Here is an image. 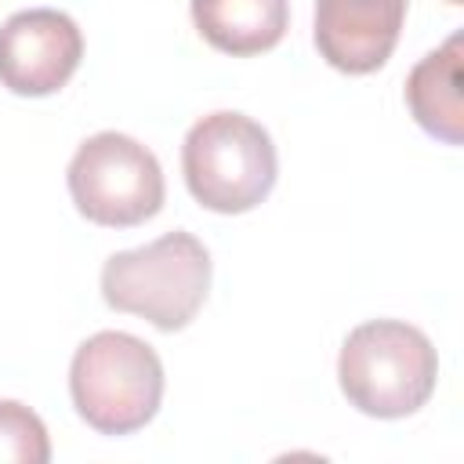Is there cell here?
<instances>
[{
    "label": "cell",
    "mask_w": 464,
    "mask_h": 464,
    "mask_svg": "<svg viewBox=\"0 0 464 464\" xmlns=\"http://www.w3.org/2000/svg\"><path fill=\"white\" fill-rule=\"evenodd\" d=\"M196 33L221 54L272 51L290 29V0H188Z\"/></svg>",
    "instance_id": "cell-8"
},
{
    "label": "cell",
    "mask_w": 464,
    "mask_h": 464,
    "mask_svg": "<svg viewBox=\"0 0 464 464\" xmlns=\"http://www.w3.org/2000/svg\"><path fill=\"white\" fill-rule=\"evenodd\" d=\"M76 210L102 228H134L163 210V167L138 138L98 130L69 160L65 170Z\"/></svg>",
    "instance_id": "cell-5"
},
{
    "label": "cell",
    "mask_w": 464,
    "mask_h": 464,
    "mask_svg": "<svg viewBox=\"0 0 464 464\" xmlns=\"http://www.w3.org/2000/svg\"><path fill=\"white\" fill-rule=\"evenodd\" d=\"M410 0H315V47L337 72L381 69L402 33Z\"/></svg>",
    "instance_id": "cell-7"
},
{
    "label": "cell",
    "mask_w": 464,
    "mask_h": 464,
    "mask_svg": "<svg viewBox=\"0 0 464 464\" xmlns=\"http://www.w3.org/2000/svg\"><path fill=\"white\" fill-rule=\"evenodd\" d=\"M446 4H464V0H446Z\"/></svg>",
    "instance_id": "cell-11"
},
{
    "label": "cell",
    "mask_w": 464,
    "mask_h": 464,
    "mask_svg": "<svg viewBox=\"0 0 464 464\" xmlns=\"http://www.w3.org/2000/svg\"><path fill=\"white\" fill-rule=\"evenodd\" d=\"M69 395L87 428L102 435H130L160 410L163 362L141 337L127 330H98L72 352Z\"/></svg>",
    "instance_id": "cell-3"
},
{
    "label": "cell",
    "mask_w": 464,
    "mask_h": 464,
    "mask_svg": "<svg viewBox=\"0 0 464 464\" xmlns=\"http://www.w3.org/2000/svg\"><path fill=\"white\" fill-rule=\"evenodd\" d=\"M181 170L192 199L214 214H246L276 188L272 134L243 112L199 116L181 141Z\"/></svg>",
    "instance_id": "cell-4"
},
{
    "label": "cell",
    "mask_w": 464,
    "mask_h": 464,
    "mask_svg": "<svg viewBox=\"0 0 464 464\" xmlns=\"http://www.w3.org/2000/svg\"><path fill=\"white\" fill-rule=\"evenodd\" d=\"M51 439L44 420L14 399H0V464H47Z\"/></svg>",
    "instance_id": "cell-10"
},
{
    "label": "cell",
    "mask_w": 464,
    "mask_h": 464,
    "mask_svg": "<svg viewBox=\"0 0 464 464\" xmlns=\"http://www.w3.org/2000/svg\"><path fill=\"white\" fill-rule=\"evenodd\" d=\"M337 381L359 413L399 420L431 399L439 355L420 326L406 319H366L341 344Z\"/></svg>",
    "instance_id": "cell-1"
},
{
    "label": "cell",
    "mask_w": 464,
    "mask_h": 464,
    "mask_svg": "<svg viewBox=\"0 0 464 464\" xmlns=\"http://www.w3.org/2000/svg\"><path fill=\"white\" fill-rule=\"evenodd\" d=\"M460 44L453 33L442 47L428 51L406 76V105L413 120L439 141H464V109H460Z\"/></svg>",
    "instance_id": "cell-9"
},
{
    "label": "cell",
    "mask_w": 464,
    "mask_h": 464,
    "mask_svg": "<svg viewBox=\"0 0 464 464\" xmlns=\"http://www.w3.org/2000/svg\"><path fill=\"white\" fill-rule=\"evenodd\" d=\"M83 58L80 25L54 7L14 11L0 25V83L22 98L62 91Z\"/></svg>",
    "instance_id": "cell-6"
},
{
    "label": "cell",
    "mask_w": 464,
    "mask_h": 464,
    "mask_svg": "<svg viewBox=\"0 0 464 464\" xmlns=\"http://www.w3.org/2000/svg\"><path fill=\"white\" fill-rule=\"evenodd\" d=\"M210 250L185 228L120 250L102 265V297L109 308L141 315L156 330H185L210 290Z\"/></svg>",
    "instance_id": "cell-2"
}]
</instances>
